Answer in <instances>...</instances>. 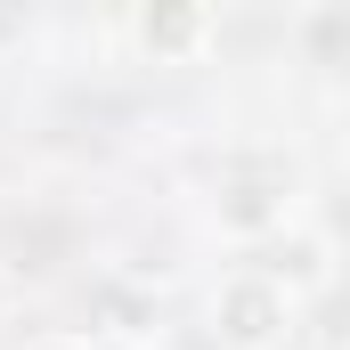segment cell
<instances>
[{
    "instance_id": "1",
    "label": "cell",
    "mask_w": 350,
    "mask_h": 350,
    "mask_svg": "<svg viewBox=\"0 0 350 350\" xmlns=\"http://www.w3.org/2000/svg\"><path fill=\"white\" fill-rule=\"evenodd\" d=\"M301 301L269 277V269H228L212 285V342L220 350H293Z\"/></svg>"
},
{
    "instance_id": "2",
    "label": "cell",
    "mask_w": 350,
    "mask_h": 350,
    "mask_svg": "<svg viewBox=\"0 0 350 350\" xmlns=\"http://www.w3.org/2000/svg\"><path fill=\"white\" fill-rule=\"evenodd\" d=\"M269 277L301 301V293H318V285H334V237L326 228H277V261Z\"/></svg>"
},
{
    "instance_id": "3",
    "label": "cell",
    "mask_w": 350,
    "mask_h": 350,
    "mask_svg": "<svg viewBox=\"0 0 350 350\" xmlns=\"http://www.w3.org/2000/svg\"><path fill=\"white\" fill-rule=\"evenodd\" d=\"M212 33H220V16H212V8H172V16L155 8V16H139V41H147L155 57H187V49H204Z\"/></svg>"
},
{
    "instance_id": "4",
    "label": "cell",
    "mask_w": 350,
    "mask_h": 350,
    "mask_svg": "<svg viewBox=\"0 0 350 350\" xmlns=\"http://www.w3.org/2000/svg\"><path fill=\"white\" fill-rule=\"evenodd\" d=\"M25 350H98V334H74V326H57V334H33Z\"/></svg>"
},
{
    "instance_id": "5",
    "label": "cell",
    "mask_w": 350,
    "mask_h": 350,
    "mask_svg": "<svg viewBox=\"0 0 350 350\" xmlns=\"http://www.w3.org/2000/svg\"><path fill=\"white\" fill-rule=\"evenodd\" d=\"M90 334H98V326H90ZM98 350H155V342H147V334H98Z\"/></svg>"
}]
</instances>
